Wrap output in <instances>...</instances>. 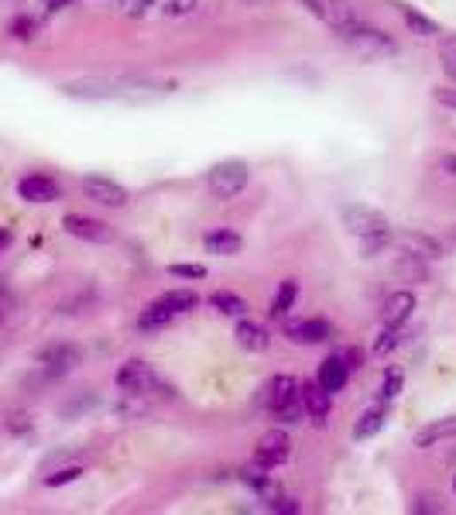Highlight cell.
Instances as JSON below:
<instances>
[{"mask_svg":"<svg viewBox=\"0 0 456 515\" xmlns=\"http://www.w3.org/2000/svg\"><path fill=\"white\" fill-rule=\"evenodd\" d=\"M76 100H117V103H152L161 100L169 90L154 83H134V79H83L62 86Z\"/></svg>","mask_w":456,"mask_h":515,"instance_id":"cell-1","label":"cell"},{"mask_svg":"<svg viewBox=\"0 0 456 515\" xmlns=\"http://www.w3.org/2000/svg\"><path fill=\"white\" fill-rule=\"evenodd\" d=\"M340 35H343V42H350L364 59H378V55H391V52H395V42H391L384 31L364 25V21H354V25L340 28Z\"/></svg>","mask_w":456,"mask_h":515,"instance_id":"cell-2","label":"cell"},{"mask_svg":"<svg viewBox=\"0 0 456 515\" xmlns=\"http://www.w3.org/2000/svg\"><path fill=\"white\" fill-rule=\"evenodd\" d=\"M206 182H209V193H213L216 200H233V196L244 193V186H248V165L237 162V158L220 162V165L209 169V179Z\"/></svg>","mask_w":456,"mask_h":515,"instance_id":"cell-3","label":"cell"},{"mask_svg":"<svg viewBox=\"0 0 456 515\" xmlns=\"http://www.w3.org/2000/svg\"><path fill=\"white\" fill-rule=\"evenodd\" d=\"M117 388L124 395H154V392H169L161 385V378L154 375L145 360H127L117 371Z\"/></svg>","mask_w":456,"mask_h":515,"instance_id":"cell-4","label":"cell"},{"mask_svg":"<svg viewBox=\"0 0 456 515\" xmlns=\"http://www.w3.org/2000/svg\"><path fill=\"white\" fill-rule=\"evenodd\" d=\"M38 360H42V371H45V382H55L62 375H69L83 360V351L76 344H49L38 351Z\"/></svg>","mask_w":456,"mask_h":515,"instance_id":"cell-5","label":"cell"},{"mask_svg":"<svg viewBox=\"0 0 456 515\" xmlns=\"http://www.w3.org/2000/svg\"><path fill=\"white\" fill-rule=\"evenodd\" d=\"M288 454H292V440H288V433H285V430H271V433H264L261 443H257L254 464L264 467V471H271V467H281V464L288 461Z\"/></svg>","mask_w":456,"mask_h":515,"instance_id":"cell-6","label":"cell"},{"mask_svg":"<svg viewBox=\"0 0 456 515\" xmlns=\"http://www.w3.org/2000/svg\"><path fill=\"white\" fill-rule=\"evenodd\" d=\"M83 193H86L93 203L110 206V210H121V206H127V200H130L124 186L106 179V176H86V179H83Z\"/></svg>","mask_w":456,"mask_h":515,"instance_id":"cell-7","label":"cell"},{"mask_svg":"<svg viewBox=\"0 0 456 515\" xmlns=\"http://www.w3.org/2000/svg\"><path fill=\"white\" fill-rule=\"evenodd\" d=\"M62 227L79 237V241H90V244H110L114 241V227L103 224V220H93V217H83V213H66L62 217Z\"/></svg>","mask_w":456,"mask_h":515,"instance_id":"cell-8","label":"cell"},{"mask_svg":"<svg viewBox=\"0 0 456 515\" xmlns=\"http://www.w3.org/2000/svg\"><path fill=\"white\" fill-rule=\"evenodd\" d=\"M18 196L25 203H55L62 196V186L51 176H45V172H31V176L18 182Z\"/></svg>","mask_w":456,"mask_h":515,"instance_id":"cell-9","label":"cell"},{"mask_svg":"<svg viewBox=\"0 0 456 515\" xmlns=\"http://www.w3.org/2000/svg\"><path fill=\"white\" fill-rule=\"evenodd\" d=\"M343 224H347V231L357 234V237L388 231V217H384L381 210H371V206H360V203L343 210Z\"/></svg>","mask_w":456,"mask_h":515,"instance_id":"cell-10","label":"cell"},{"mask_svg":"<svg viewBox=\"0 0 456 515\" xmlns=\"http://www.w3.org/2000/svg\"><path fill=\"white\" fill-rule=\"evenodd\" d=\"M412 309H415V296H412L408 289L391 292V296L384 299V309H381V323H384V327H405Z\"/></svg>","mask_w":456,"mask_h":515,"instance_id":"cell-11","label":"cell"},{"mask_svg":"<svg viewBox=\"0 0 456 515\" xmlns=\"http://www.w3.org/2000/svg\"><path fill=\"white\" fill-rule=\"evenodd\" d=\"M398 248H402L405 255L422 258V261H436V258H443V248H439V241H436V237H429V234H419V231L398 234Z\"/></svg>","mask_w":456,"mask_h":515,"instance_id":"cell-12","label":"cell"},{"mask_svg":"<svg viewBox=\"0 0 456 515\" xmlns=\"http://www.w3.org/2000/svg\"><path fill=\"white\" fill-rule=\"evenodd\" d=\"M299 382L292 378V375H275L271 382H268V395H264V402H268V409L279 412L281 406H288V402H295V399H303L299 395Z\"/></svg>","mask_w":456,"mask_h":515,"instance_id":"cell-13","label":"cell"},{"mask_svg":"<svg viewBox=\"0 0 456 515\" xmlns=\"http://www.w3.org/2000/svg\"><path fill=\"white\" fill-rule=\"evenodd\" d=\"M299 395H303V406H305V412L312 416V423L323 426L326 416H330V392L319 385V382H309V385L299 388Z\"/></svg>","mask_w":456,"mask_h":515,"instance_id":"cell-14","label":"cell"},{"mask_svg":"<svg viewBox=\"0 0 456 515\" xmlns=\"http://www.w3.org/2000/svg\"><path fill=\"white\" fill-rule=\"evenodd\" d=\"M288 337L295 340V344H326L333 337V327L326 320H319V316H312V320H299V323H292L288 327Z\"/></svg>","mask_w":456,"mask_h":515,"instance_id":"cell-15","label":"cell"},{"mask_svg":"<svg viewBox=\"0 0 456 515\" xmlns=\"http://www.w3.org/2000/svg\"><path fill=\"white\" fill-rule=\"evenodd\" d=\"M347 378H350V368L343 364V358H326L319 364V378L316 382L326 388L330 395H336V392L347 388Z\"/></svg>","mask_w":456,"mask_h":515,"instance_id":"cell-16","label":"cell"},{"mask_svg":"<svg viewBox=\"0 0 456 515\" xmlns=\"http://www.w3.org/2000/svg\"><path fill=\"white\" fill-rule=\"evenodd\" d=\"M203 244H206V251H209V255L230 258V255H237V251L244 248V237H240L237 231H227V227H220V231L206 234Z\"/></svg>","mask_w":456,"mask_h":515,"instance_id":"cell-17","label":"cell"},{"mask_svg":"<svg viewBox=\"0 0 456 515\" xmlns=\"http://www.w3.org/2000/svg\"><path fill=\"white\" fill-rule=\"evenodd\" d=\"M443 440H456V416H446V419H436L429 426H422L415 433V447H432V443H443Z\"/></svg>","mask_w":456,"mask_h":515,"instance_id":"cell-18","label":"cell"},{"mask_svg":"<svg viewBox=\"0 0 456 515\" xmlns=\"http://www.w3.org/2000/svg\"><path fill=\"white\" fill-rule=\"evenodd\" d=\"M233 337H237V344H240L244 351H254V354L268 347V330H261V327L251 323V320H240L237 330H233Z\"/></svg>","mask_w":456,"mask_h":515,"instance_id":"cell-19","label":"cell"},{"mask_svg":"<svg viewBox=\"0 0 456 515\" xmlns=\"http://www.w3.org/2000/svg\"><path fill=\"white\" fill-rule=\"evenodd\" d=\"M398 11H402V18H405V25L412 35H419V38H429V35H439V25L426 18V14H419L415 7H408V4H395Z\"/></svg>","mask_w":456,"mask_h":515,"instance_id":"cell-20","label":"cell"},{"mask_svg":"<svg viewBox=\"0 0 456 515\" xmlns=\"http://www.w3.org/2000/svg\"><path fill=\"white\" fill-rule=\"evenodd\" d=\"M172 320H176V313H172V309H169L165 303H161V299H158V303H152V306L141 313L138 327H141V330H161V327H169Z\"/></svg>","mask_w":456,"mask_h":515,"instance_id":"cell-21","label":"cell"},{"mask_svg":"<svg viewBox=\"0 0 456 515\" xmlns=\"http://www.w3.org/2000/svg\"><path fill=\"white\" fill-rule=\"evenodd\" d=\"M295 299H299V282H292V279H285L279 285V292H275V303H271V316H288L292 306H295Z\"/></svg>","mask_w":456,"mask_h":515,"instance_id":"cell-22","label":"cell"},{"mask_svg":"<svg viewBox=\"0 0 456 515\" xmlns=\"http://www.w3.org/2000/svg\"><path fill=\"white\" fill-rule=\"evenodd\" d=\"M209 306L220 309L224 316H233V320L248 313V303H244L237 292H213V296H209Z\"/></svg>","mask_w":456,"mask_h":515,"instance_id":"cell-23","label":"cell"},{"mask_svg":"<svg viewBox=\"0 0 456 515\" xmlns=\"http://www.w3.org/2000/svg\"><path fill=\"white\" fill-rule=\"evenodd\" d=\"M161 303L172 309V313H189V309H196V303H200V296L193 292V289H176V292H165L161 296Z\"/></svg>","mask_w":456,"mask_h":515,"instance_id":"cell-24","label":"cell"},{"mask_svg":"<svg viewBox=\"0 0 456 515\" xmlns=\"http://www.w3.org/2000/svg\"><path fill=\"white\" fill-rule=\"evenodd\" d=\"M381 430H384V412L371 409V412H364V416H360V423L354 426V437L357 440H371V437H378Z\"/></svg>","mask_w":456,"mask_h":515,"instance_id":"cell-25","label":"cell"},{"mask_svg":"<svg viewBox=\"0 0 456 515\" xmlns=\"http://www.w3.org/2000/svg\"><path fill=\"white\" fill-rule=\"evenodd\" d=\"M439 62H443V73L456 83V35H446L439 42Z\"/></svg>","mask_w":456,"mask_h":515,"instance_id":"cell-26","label":"cell"},{"mask_svg":"<svg viewBox=\"0 0 456 515\" xmlns=\"http://www.w3.org/2000/svg\"><path fill=\"white\" fill-rule=\"evenodd\" d=\"M79 478H83V467L73 464V467H62V471L49 474V478H45V485H49V488H62V485H73V481H79Z\"/></svg>","mask_w":456,"mask_h":515,"instance_id":"cell-27","label":"cell"},{"mask_svg":"<svg viewBox=\"0 0 456 515\" xmlns=\"http://www.w3.org/2000/svg\"><path fill=\"white\" fill-rule=\"evenodd\" d=\"M402 385H405V375H402L398 368H388V375H384V385H381V395H384V399H395V395L402 392Z\"/></svg>","mask_w":456,"mask_h":515,"instance_id":"cell-28","label":"cell"},{"mask_svg":"<svg viewBox=\"0 0 456 515\" xmlns=\"http://www.w3.org/2000/svg\"><path fill=\"white\" fill-rule=\"evenodd\" d=\"M398 344H402V327H384L381 340L374 344V354H388V351H395Z\"/></svg>","mask_w":456,"mask_h":515,"instance_id":"cell-29","label":"cell"},{"mask_svg":"<svg viewBox=\"0 0 456 515\" xmlns=\"http://www.w3.org/2000/svg\"><path fill=\"white\" fill-rule=\"evenodd\" d=\"M35 31H38V21H35V18H28V14H21V18H14V21H11V35H14V38H21V42L35 38Z\"/></svg>","mask_w":456,"mask_h":515,"instance_id":"cell-30","label":"cell"},{"mask_svg":"<svg viewBox=\"0 0 456 515\" xmlns=\"http://www.w3.org/2000/svg\"><path fill=\"white\" fill-rule=\"evenodd\" d=\"M388 244H391V234H388V231L367 234V237H364V255L374 258V255H378V251H384Z\"/></svg>","mask_w":456,"mask_h":515,"instance_id":"cell-31","label":"cell"},{"mask_svg":"<svg viewBox=\"0 0 456 515\" xmlns=\"http://www.w3.org/2000/svg\"><path fill=\"white\" fill-rule=\"evenodd\" d=\"M303 412H305L303 399H295V402H288V406H281V409H279V412H271V416H275L279 423H292V426H295V423L303 419Z\"/></svg>","mask_w":456,"mask_h":515,"instance_id":"cell-32","label":"cell"},{"mask_svg":"<svg viewBox=\"0 0 456 515\" xmlns=\"http://www.w3.org/2000/svg\"><path fill=\"white\" fill-rule=\"evenodd\" d=\"M152 7L154 0H121V11H124L127 18H145Z\"/></svg>","mask_w":456,"mask_h":515,"instance_id":"cell-33","label":"cell"},{"mask_svg":"<svg viewBox=\"0 0 456 515\" xmlns=\"http://www.w3.org/2000/svg\"><path fill=\"white\" fill-rule=\"evenodd\" d=\"M200 0H165V14L169 18H182V14H193Z\"/></svg>","mask_w":456,"mask_h":515,"instance_id":"cell-34","label":"cell"},{"mask_svg":"<svg viewBox=\"0 0 456 515\" xmlns=\"http://www.w3.org/2000/svg\"><path fill=\"white\" fill-rule=\"evenodd\" d=\"M169 272H172L176 279H206L203 265H169Z\"/></svg>","mask_w":456,"mask_h":515,"instance_id":"cell-35","label":"cell"},{"mask_svg":"<svg viewBox=\"0 0 456 515\" xmlns=\"http://www.w3.org/2000/svg\"><path fill=\"white\" fill-rule=\"evenodd\" d=\"M7 430H11V433H18V437H25L28 430H31L28 412H11V416H7Z\"/></svg>","mask_w":456,"mask_h":515,"instance_id":"cell-36","label":"cell"},{"mask_svg":"<svg viewBox=\"0 0 456 515\" xmlns=\"http://www.w3.org/2000/svg\"><path fill=\"white\" fill-rule=\"evenodd\" d=\"M343 364H347V368H350V371H357V368H360V364H364V351H360V347H350V351H347V354H343Z\"/></svg>","mask_w":456,"mask_h":515,"instance_id":"cell-37","label":"cell"},{"mask_svg":"<svg viewBox=\"0 0 456 515\" xmlns=\"http://www.w3.org/2000/svg\"><path fill=\"white\" fill-rule=\"evenodd\" d=\"M436 103H443V107L456 110V90H436Z\"/></svg>","mask_w":456,"mask_h":515,"instance_id":"cell-38","label":"cell"},{"mask_svg":"<svg viewBox=\"0 0 456 515\" xmlns=\"http://www.w3.org/2000/svg\"><path fill=\"white\" fill-rule=\"evenodd\" d=\"M412 509H415V512H443V509L436 505V498H419Z\"/></svg>","mask_w":456,"mask_h":515,"instance_id":"cell-39","label":"cell"},{"mask_svg":"<svg viewBox=\"0 0 456 515\" xmlns=\"http://www.w3.org/2000/svg\"><path fill=\"white\" fill-rule=\"evenodd\" d=\"M11 241H14V234L7 231V227H0V251H7V248H11Z\"/></svg>","mask_w":456,"mask_h":515,"instance_id":"cell-40","label":"cell"},{"mask_svg":"<svg viewBox=\"0 0 456 515\" xmlns=\"http://www.w3.org/2000/svg\"><path fill=\"white\" fill-rule=\"evenodd\" d=\"M443 169H446V172H453V176H456V154H443Z\"/></svg>","mask_w":456,"mask_h":515,"instance_id":"cell-41","label":"cell"},{"mask_svg":"<svg viewBox=\"0 0 456 515\" xmlns=\"http://www.w3.org/2000/svg\"><path fill=\"white\" fill-rule=\"evenodd\" d=\"M66 4H69V0H49V11H62Z\"/></svg>","mask_w":456,"mask_h":515,"instance_id":"cell-42","label":"cell"},{"mask_svg":"<svg viewBox=\"0 0 456 515\" xmlns=\"http://www.w3.org/2000/svg\"><path fill=\"white\" fill-rule=\"evenodd\" d=\"M453 491H456V474H453Z\"/></svg>","mask_w":456,"mask_h":515,"instance_id":"cell-43","label":"cell"},{"mask_svg":"<svg viewBox=\"0 0 456 515\" xmlns=\"http://www.w3.org/2000/svg\"><path fill=\"white\" fill-rule=\"evenodd\" d=\"M453 241H456V227H453Z\"/></svg>","mask_w":456,"mask_h":515,"instance_id":"cell-44","label":"cell"},{"mask_svg":"<svg viewBox=\"0 0 456 515\" xmlns=\"http://www.w3.org/2000/svg\"><path fill=\"white\" fill-rule=\"evenodd\" d=\"M251 4H254V0H251Z\"/></svg>","mask_w":456,"mask_h":515,"instance_id":"cell-45","label":"cell"}]
</instances>
